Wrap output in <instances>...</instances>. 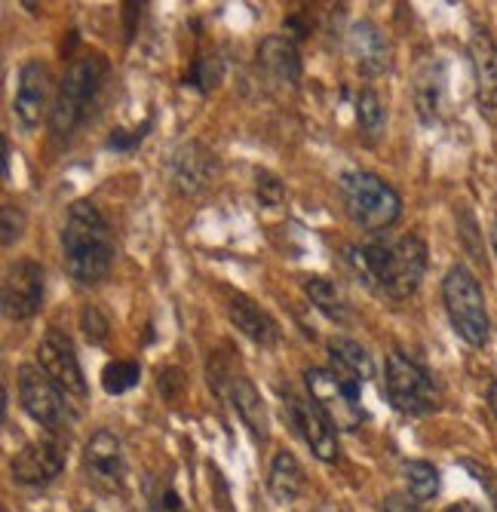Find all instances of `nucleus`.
Instances as JSON below:
<instances>
[{"label":"nucleus","mask_w":497,"mask_h":512,"mask_svg":"<svg viewBox=\"0 0 497 512\" xmlns=\"http://www.w3.org/2000/svg\"><path fill=\"white\" fill-rule=\"evenodd\" d=\"M356 123H359V132H363L369 142H378L387 129V108L381 102V96L372 89V86H363L356 92Z\"/></svg>","instance_id":"25"},{"label":"nucleus","mask_w":497,"mask_h":512,"mask_svg":"<svg viewBox=\"0 0 497 512\" xmlns=\"http://www.w3.org/2000/svg\"><path fill=\"white\" fill-rule=\"evenodd\" d=\"M344 212L356 227H363L366 234H381L393 227L402 215V200L390 184L366 169H350L338 181Z\"/></svg>","instance_id":"4"},{"label":"nucleus","mask_w":497,"mask_h":512,"mask_svg":"<svg viewBox=\"0 0 497 512\" xmlns=\"http://www.w3.org/2000/svg\"><path fill=\"white\" fill-rule=\"evenodd\" d=\"M347 261L369 289L390 301L412 298L427 276V243L418 234L381 237L363 246H347Z\"/></svg>","instance_id":"1"},{"label":"nucleus","mask_w":497,"mask_h":512,"mask_svg":"<svg viewBox=\"0 0 497 512\" xmlns=\"http://www.w3.org/2000/svg\"><path fill=\"white\" fill-rule=\"evenodd\" d=\"M0 230H4V234H0V243H4L7 249L22 240V234H25V212H22L19 203H4V209H0Z\"/></svg>","instance_id":"32"},{"label":"nucleus","mask_w":497,"mask_h":512,"mask_svg":"<svg viewBox=\"0 0 497 512\" xmlns=\"http://www.w3.org/2000/svg\"><path fill=\"white\" fill-rule=\"evenodd\" d=\"M154 509H157V512H188V509H185V503H182V497H178L169 485L157 491V497H154Z\"/></svg>","instance_id":"34"},{"label":"nucleus","mask_w":497,"mask_h":512,"mask_svg":"<svg viewBox=\"0 0 497 512\" xmlns=\"http://www.w3.org/2000/svg\"><path fill=\"white\" fill-rule=\"evenodd\" d=\"M304 384L310 399L320 405L338 430H356L366 421L363 384L341 378L335 368H307Z\"/></svg>","instance_id":"7"},{"label":"nucleus","mask_w":497,"mask_h":512,"mask_svg":"<svg viewBox=\"0 0 497 512\" xmlns=\"http://www.w3.org/2000/svg\"><path fill=\"white\" fill-rule=\"evenodd\" d=\"M68 439H62V433H50L47 439L28 442L10 463L13 479L19 485H50L56 476H62L65 460H68Z\"/></svg>","instance_id":"12"},{"label":"nucleus","mask_w":497,"mask_h":512,"mask_svg":"<svg viewBox=\"0 0 497 512\" xmlns=\"http://www.w3.org/2000/svg\"><path fill=\"white\" fill-rule=\"evenodd\" d=\"M384 390H387L390 405L399 414H409V417L433 414L442 405V393H439L430 371L421 362H415L412 356L399 353V350L387 356Z\"/></svg>","instance_id":"6"},{"label":"nucleus","mask_w":497,"mask_h":512,"mask_svg":"<svg viewBox=\"0 0 497 512\" xmlns=\"http://www.w3.org/2000/svg\"><path fill=\"white\" fill-rule=\"evenodd\" d=\"M442 304L451 319V329L470 347H485L491 338V319L485 307V292L467 264H455L442 279Z\"/></svg>","instance_id":"5"},{"label":"nucleus","mask_w":497,"mask_h":512,"mask_svg":"<svg viewBox=\"0 0 497 512\" xmlns=\"http://www.w3.org/2000/svg\"><path fill=\"white\" fill-rule=\"evenodd\" d=\"M139 381H142V368L132 359H114L102 371V387L108 396H123L132 387H139Z\"/></svg>","instance_id":"27"},{"label":"nucleus","mask_w":497,"mask_h":512,"mask_svg":"<svg viewBox=\"0 0 497 512\" xmlns=\"http://www.w3.org/2000/svg\"><path fill=\"white\" fill-rule=\"evenodd\" d=\"M402 479L409 485V494L412 500L424 503V500H433L442 488V479H439V470L433 467L430 460H405L402 463Z\"/></svg>","instance_id":"26"},{"label":"nucleus","mask_w":497,"mask_h":512,"mask_svg":"<svg viewBox=\"0 0 497 512\" xmlns=\"http://www.w3.org/2000/svg\"><path fill=\"white\" fill-rule=\"evenodd\" d=\"M286 25H289V28L295 31V37H298V40H304V37L310 34V25H304V22H301L298 16H289V19H286Z\"/></svg>","instance_id":"37"},{"label":"nucleus","mask_w":497,"mask_h":512,"mask_svg":"<svg viewBox=\"0 0 497 512\" xmlns=\"http://www.w3.org/2000/svg\"><path fill=\"white\" fill-rule=\"evenodd\" d=\"M83 473L99 491H108V494L123 491L126 460H123V445L111 430H99L89 436L83 448Z\"/></svg>","instance_id":"13"},{"label":"nucleus","mask_w":497,"mask_h":512,"mask_svg":"<svg viewBox=\"0 0 497 512\" xmlns=\"http://www.w3.org/2000/svg\"><path fill=\"white\" fill-rule=\"evenodd\" d=\"M157 384H160V393H163L166 399H178V396H182V390L188 387L185 371H182V368H163Z\"/></svg>","instance_id":"33"},{"label":"nucleus","mask_w":497,"mask_h":512,"mask_svg":"<svg viewBox=\"0 0 497 512\" xmlns=\"http://www.w3.org/2000/svg\"><path fill=\"white\" fill-rule=\"evenodd\" d=\"M445 512H485V509L476 506V503H470V500H458V503L445 506Z\"/></svg>","instance_id":"38"},{"label":"nucleus","mask_w":497,"mask_h":512,"mask_svg":"<svg viewBox=\"0 0 497 512\" xmlns=\"http://www.w3.org/2000/svg\"><path fill=\"white\" fill-rule=\"evenodd\" d=\"M0 154H4V157H0V175H4V181H10V157H13V148H10V142H7V138L4 135H0Z\"/></svg>","instance_id":"36"},{"label":"nucleus","mask_w":497,"mask_h":512,"mask_svg":"<svg viewBox=\"0 0 497 512\" xmlns=\"http://www.w3.org/2000/svg\"><path fill=\"white\" fill-rule=\"evenodd\" d=\"M470 59L476 77V102L482 111H497V43L488 31H476L470 40Z\"/></svg>","instance_id":"19"},{"label":"nucleus","mask_w":497,"mask_h":512,"mask_svg":"<svg viewBox=\"0 0 497 512\" xmlns=\"http://www.w3.org/2000/svg\"><path fill=\"white\" fill-rule=\"evenodd\" d=\"M215 175H218V160L203 142H197V138L182 142L169 157V178L175 184V191L185 197L206 191L215 181Z\"/></svg>","instance_id":"14"},{"label":"nucleus","mask_w":497,"mask_h":512,"mask_svg":"<svg viewBox=\"0 0 497 512\" xmlns=\"http://www.w3.org/2000/svg\"><path fill=\"white\" fill-rule=\"evenodd\" d=\"M50 68L40 59H28L19 71L16 96H13V114L22 123V129H37L50 105Z\"/></svg>","instance_id":"17"},{"label":"nucleus","mask_w":497,"mask_h":512,"mask_svg":"<svg viewBox=\"0 0 497 512\" xmlns=\"http://www.w3.org/2000/svg\"><path fill=\"white\" fill-rule=\"evenodd\" d=\"M329 356H332V368L338 371L341 378H350L356 384H366V381L375 378V359H372V353L359 341H353V338H344V335L332 338L329 341Z\"/></svg>","instance_id":"21"},{"label":"nucleus","mask_w":497,"mask_h":512,"mask_svg":"<svg viewBox=\"0 0 497 512\" xmlns=\"http://www.w3.org/2000/svg\"><path fill=\"white\" fill-rule=\"evenodd\" d=\"M228 316L237 325V332L246 335L258 347H277L280 344V325L274 322L267 310H261L252 298L234 295L228 304Z\"/></svg>","instance_id":"20"},{"label":"nucleus","mask_w":497,"mask_h":512,"mask_svg":"<svg viewBox=\"0 0 497 512\" xmlns=\"http://www.w3.org/2000/svg\"><path fill=\"white\" fill-rule=\"evenodd\" d=\"M347 50L356 65V71L363 77H384L393 71V46L390 37L372 22L359 19L347 31Z\"/></svg>","instance_id":"15"},{"label":"nucleus","mask_w":497,"mask_h":512,"mask_svg":"<svg viewBox=\"0 0 497 512\" xmlns=\"http://www.w3.org/2000/svg\"><path fill=\"white\" fill-rule=\"evenodd\" d=\"M19 381V399L22 408L28 411L31 421H37L47 433H62L71 424V408H68V396L43 375L40 365H19L16 371Z\"/></svg>","instance_id":"8"},{"label":"nucleus","mask_w":497,"mask_h":512,"mask_svg":"<svg viewBox=\"0 0 497 512\" xmlns=\"http://www.w3.org/2000/svg\"><path fill=\"white\" fill-rule=\"evenodd\" d=\"M80 329L86 335L89 344H105L108 341V332H111V322L105 319V313L93 304H86L80 310Z\"/></svg>","instance_id":"31"},{"label":"nucleus","mask_w":497,"mask_h":512,"mask_svg":"<svg viewBox=\"0 0 497 512\" xmlns=\"http://www.w3.org/2000/svg\"><path fill=\"white\" fill-rule=\"evenodd\" d=\"M442 83H445V71L439 62H430L418 71L415 80V105L424 123H436L439 117V105H442Z\"/></svg>","instance_id":"24"},{"label":"nucleus","mask_w":497,"mask_h":512,"mask_svg":"<svg viewBox=\"0 0 497 512\" xmlns=\"http://www.w3.org/2000/svg\"><path fill=\"white\" fill-rule=\"evenodd\" d=\"M384 512H424L418 500H409V497H399V494H390L381 506Z\"/></svg>","instance_id":"35"},{"label":"nucleus","mask_w":497,"mask_h":512,"mask_svg":"<svg viewBox=\"0 0 497 512\" xmlns=\"http://www.w3.org/2000/svg\"><path fill=\"white\" fill-rule=\"evenodd\" d=\"M151 126H154V120L148 117L142 126H135V129H114V132L108 135L105 148H108V151H117V154H132V151L139 148V145L145 142V138H148Z\"/></svg>","instance_id":"30"},{"label":"nucleus","mask_w":497,"mask_h":512,"mask_svg":"<svg viewBox=\"0 0 497 512\" xmlns=\"http://www.w3.org/2000/svg\"><path fill=\"white\" fill-rule=\"evenodd\" d=\"M108 74L111 65L102 53H83L68 65L50 114V129L56 138L74 135L89 120V114H93L105 92Z\"/></svg>","instance_id":"3"},{"label":"nucleus","mask_w":497,"mask_h":512,"mask_svg":"<svg viewBox=\"0 0 497 512\" xmlns=\"http://www.w3.org/2000/svg\"><path fill=\"white\" fill-rule=\"evenodd\" d=\"M255 197L264 209H277L286 200V184L274 172H255Z\"/></svg>","instance_id":"29"},{"label":"nucleus","mask_w":497,"mask_h":512,"mask_svg":"<svg viewBox=\"0 0 497 512\" xmlns=\"http://www.w3.org/2000/svg\"><path fill=\"white\" fill-rule=\"evenodd\" d=\"M258 68L280 86H298L301 83V53L292 37L267 34L258 43Z\"/></svg>","instance_id":"18"},{"label":"nucleus","mask_w":497,"mask_h":512,"mask_svg":"<svg viewBox=\"0 0 497 512\" xmlns=\"http://www.w3.org/2000/svg\"><path fill=\"white\" fill-rule=\"evenodd\" d=\"M304 292L310 298V304L320 310L323 316H329L332 322H347L350 319V304L341 292V286L329 276H304Z\"/></svg>","instance_id":"23"},{"label":"nucleus","mask_w":497,"mask_h":512,"mask_svg":"<svg viewBox=\"0 0 497 512\" xmlns=\"http://www.w3.org/2000/svg\"><path fill=\"white\" fill-rule=\"evenodd\" d=\"M37 365L43 368V375H47L65 396H74V399H86L89 396L80 359H77L74 344H71V338L65 332L50 329L47 335L40 338V344H37Z\"/></svg>","instance_id":"11"},{"label":"nucleus","mask_w":497,"mask_h":512,"mask_svg":"<svg viewBox=\"0 0 497 512\" xmlns=\"http://www.w3.org/2000/svg\"><path fill=\"white\" fill-rule=\"evenodd\" d=\"M221 77H224V65H221V59L218 56H200V59H194V65H191V74L185 77V86H194L197 92H212L218 83H221Z\"/></svg>","instance_id":"28"},{"label":"nucleus","mask_w":497,"mask_h":512,"mask_svg":"<svg viewBox=\"0 0 497 512\" xmlns=\"http://www.w3.org/2000/svg\"><path fill=\"white\" fill-rule=\"evenodd\" d=\"M485 399H488V408H491V414L497 417V378L488 384V393H485Z\"/></svg>","instance_id":"39"},{"label":"nucleus","mask_w":497,"mask_h":512,"mask_svg":"<svg viewBox=\"0 0 497 512\" xmlns=\"http://www.w3.org/2000/svg\"><path fill=\"white\" fill-rule=\"evenodd\" d=\"M267 491L277 503H292L304 491V470L292 451H277L267 473Z\"/></svg>","instance_id":"22"},{"label":"nucleus","mask_w":497,"mask_h":512,"mask_svg":"<svg viewBox=\"0 0 497 512\" xmlns=\"http://www.w3.org/2000/svg\"><path fill=\"white\" fill-rule=\"evenodd\" d=\"M283 411H286L289 427L298 433V439L310 448L316 460H323V463L338 460V427L329 421V414L320 405L313 399L286 393Z\"/></svg>","instance_id":"9"},{"label":"nucleus","mask_w":497,"mask_h":512,"mask_svg":"<svg viewBox=\"0 0 497 512\" xmlns=\"http://www.w3.org/2000/svg\"><path fill=\"white\" fill-rule=\"evenodd\" d=\"M43 289H47V273L34 258H19L4 273V289H0V301H4V316L13 322H25L40 313L43 307Z\"/></svg>","instance_id":"10"},{"label":"nucleus","mask_w":497,"mask_h":512,"mask_svg":"<svg viewBox=\"0 0 497 512\" xmlns=\"http://www.w3.org/2000/svg\"><path fill=\"white\" fill-rule=\"evenodd\" d=\"M114 234L105 215L96 209V203L77 200L68 209L65 227H62V264L65 273L80 286H99L108 279L114 267Z\"/></svg>","instance_id":"2"},{"label":"nucleus","mask_w":497,"mask_h":512,"mask_svg":"<svg viewBox=\"0 0 497 512\" xmlns=\"http://www.w3.org/2000/svg\"><path fill=\"white\" fill-rule=\"evenodd\" d=\"M209 375H215V384L224 390V396H228V402L240 414V421L252 433V439L264 442L270 436V417H267L264 399L255 390V384L246 375H240V371H218L215 368V371H209Z\"/></svg>","instance_id":"16"},{"label":"nucleus","mask_w":497,"mask_h":512,"mask_svg":"<svg viewBox=\"0 0 497 512\" xmlns=\"http://www.w3.org/2000/svg\"><path fill=\"white\" fill-rule=\"evenodd\" d=\"M491 249H494V255H497V218H494V224H491Z\"/></svg>","instance_id":"40"}]
</instances>
